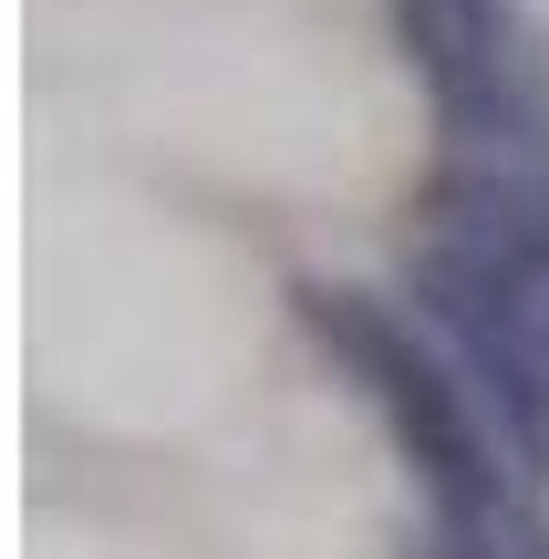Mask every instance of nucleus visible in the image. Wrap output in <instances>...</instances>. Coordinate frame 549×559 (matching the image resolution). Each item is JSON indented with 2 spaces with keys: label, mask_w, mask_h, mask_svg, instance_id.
<instances>
[{
  "label": "nucleus",
  "mask_w": 549,
  "mask_h": 559,
  "mask_svg": "<svg viewBox=\"0 0 549 559\" xmlns=\"http://www.w3.org/2000/svg\"><path fill=\"white\" fill-rule=\"evenodd\" d=\"M290 311H301V332L373 394V415L394 425V445H405L415 477H426L435 528H467V519H488V508L518 498L509 466H498L488 415H477V394H467V373H456V362L435 353V342L415 332L394 300L343 290V280H301V290H290Z\"/></svg>",
  "instance_id": "obj_1"
}]
</instances>
